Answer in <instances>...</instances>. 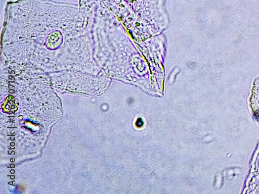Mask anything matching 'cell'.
Returning <instances> with one entry per match:
<instances>
[{
  "label": "cell",
  "mask_w": 259,
  "mask_h": 194,
  "mask_svg": "<svg viewBox=\"0 0 259 194\" xmlns=\"http://www.w3.org/2000/svg\"><path fill=\"white\" fill-rule=\"evenodd\" d=\"M250 103L255 116L259 120V76L256 79L253 84Z\"/></svg>",
  "instance_id": "6da1fadb"
},
{
  "label": "cell",
  "mask_w": 259,
  "mask_h": 194,
  "mask_svg": "<svg viewBox=\"0 0 259 194\" xmlns=\"http://www.w3.org/2000/svg\"><path fill=\"white\" fill-rule=\"evenodd\" d=\"M250 193H259V157L255 161L254 168L253 176L249 184Z\"/></svg>",
  "instance_id": "7a4b0ae2"
},
{
  "label": "cell",
  "mask_w": 259,
  "mask_h": 194,
  "mask_svg": "<svg viewBox=\"0 0 259 194\" xmlns=\"http://www.w3.org/2000/svg\"><path fill=\"white\" fill-rule=\"evenodd\" d=\"M128 3H133L136 1V0H125Z\"/></svg>",
  "instance_id": "3957f363"
}]
</instances>
